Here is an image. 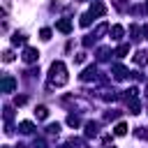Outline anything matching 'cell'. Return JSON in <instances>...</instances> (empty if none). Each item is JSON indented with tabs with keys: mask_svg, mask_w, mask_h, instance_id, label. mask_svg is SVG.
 Instances as JSON below:
<instances>
[{
	"mask_svg": "<svg viewBox=\"0 0 148 148\" xmlns=\"http://www.w3.org/2000/svg\"><path fill=\"white\" fill-rule=\"evenodd\" d=\"M65 65L62 62H53L51 65V86H65L67 83V74H65Z\"/></svg>",
	"mask_w": 148,
	"mask_h": 148,
	"instance_id": "1",
	"label": "cell"
},
{
	"mask_svg": "<svg viewBox=\"0 0 148 148\" xmlns=\"http://www.w3.org/2000/svg\"><path fill=\"white\" fill-rule=\"evenodd\" d=\"M37 58H39V51H37V49H25V51H23V60H25V62H35Z\"/></svg>",
	"mask_w": 148,
	"mask_h": 148,
	"instance_id": "2",
	"label": "cell"
},
{
	"mask_svg": "<svg viewBox=\"0 0 148 148\" xmlns=\"http://www.w3.org/2000/svg\"><path fill=\"white\" fill-rule=\"evenodd\" d=\"M56 28H58V30H60V32H69V30H72V23H69V21H67V18H60V21H58V25H56Z\"/></svg>",
	"mask_w": 148,
	"mask_h": 148,
	"instance_id": "3",
	"label": "cell"
},
{
	"mask_svg": "<svg viewBox=\"0 0 148 148\" xmlns=\"http://www.w3.org/2000/svg\"><path fill=\"white\" fill-rule=\"evenodd\" d=\"M14 86H16V81H14V79H9V76L2 81V90H5V92H12V90H14Z\"/></svg>",
	"mask_w": 148,
	"mask_h": 148,
	"instance_id": "4",
	"label": "cell"
},
{
	"mask_svg": "<svg viewBox=\"0 0 148 148\" xmlns=\"http://www.w3.org/2000/svg\"><path fill=\"white\" fill-rule=\"evenodd\" d=\"M134 62H136V65H146V62H148V56H146V51H139V53L134 56Z\"/></svg>",
	"mask_w": 148,
	"mask_h": 148,
	"instance_id": "5",
	"label": "cell"
},
{
	"mask_svg": "<svg viewBox=\"0 0 148 148\" xmlns=\"http://www.w3.org/2000/svg\"><path fill=\"white\" fill-rule=\"evenodd\" d=\"M35 116H37L39 120H44V118L49 116V109H46V106H37V109H35Z\"/></svg>",
	"mask_w": 148,
	"mask_h": 148,
	"instance_id": "6",
	"label": "cell"
},
{
	"mask_svg": "<svg viewBox=\"0 0 148 148\" xmlns=\"http://www.w3.org/2000/svg\"><path fill=\"white\" fill-rule=\"evenodd\" d=\"M113 132H116V136H125V134H127V125H125V123H118Z\"/></svg>",
	"mask_w": 148,
	"mask_h": 148,
	"instance_id": "7",
	"label": "cell"
},
{
	"mask_svg": "<svg viewBox=\"0 0 148 148\" xmlns=\"http://www.w3.org/2000/svg\"><path fill=\"white\" fill-rule=\"evenodd\" d=\"M106 9H104V5H95L92 9H90V16H102Z\"/></svg>",
	"mask_w": 148,
	"mask_h": 148,
	"instance_id": "8",
	"label": "cell"
},
{
	"mask_svg": "<svg viewBox=\"0 0 148 148\" xmlns=\"http://www.w3.org/2000/svg\"><path fill=\"white\" fill-rule=\"evenodd\" d=\"M18 127H21V132H25V134H28V132H32V123H28V120H23Z\"/></svg>",
	"mask_w": 148,
	"mask_h": 148,
	"instance_id": "9",
	"label": "cell"
},
{
	"mask_svg": "<svg viewBox=\"0 0 148 148\" xmlns=\"http://www.w3.org/2000/svg\"><path fill=\"white\" fill-rule=\"evenodd\" d=\"M111 35H113V39H118V37L123 35V28H120V25H113V28H111Z\"/></svg>",
	"mask_w": 148,
	"mask_h": 148,
	"instance_id": "10",
	"label": "cell"
},
{
	"mask_svg": "<svg viewBox=\"0 0 148 148\" xmlns=\"http://www.w3.org/2000/svg\"><path fill=\"white\" fill-rule=\"evenodd\" d=\"M39 35H42V39H51V30H49V28H44Z\"/></svg>",
	"mask_w": 148,
	"mask_h": 148,
	"instance_id": "11",
	"label": "cell"
},
{
	"mask_svg": "<svg viewBox=\"0 0 148 148\" xmlns=\"http://www.w3.org/2000/svg\"><path fill=\"white\" fill-rule=\"evenodd\" d=\"M67 123H69L72 127H76V125H79V118H76V116H69V118H67Z\"/></svg>",
	"mask_w": 148,
	"mask_h": 148,
	"instance_id": "12",
	"label": "cell"
},
{
	"mask_svg": "<svg viewBox=\"0 0 148 148\" xmlns=\"http://www.w3.org/2000/svg\"><path fill=\"white\" fill-rule=\"evenodd\" d=\"M14 60V53L12 51H5V62H12Z\"/></svg>",
	"mask_w": 148,
	"mask_h": 148,
	"instance_id": "13",
	"label": "cell"
},
{
	"mask_svg": "<svg viewBox=\"0 0 148 148\" xmlns=\"http://www.w3.org/2000/svg\"><path fill=\"white\" fill-rule=\"evenodd\" d=\"M14 44H23V37H18V35H14V39H12Z\"/></svg>",
	"mask_w": 148,
	"mask_h": 148,
	"instance_id": "14",
	"label": "cell"
}]
</instances>
